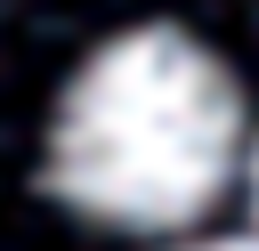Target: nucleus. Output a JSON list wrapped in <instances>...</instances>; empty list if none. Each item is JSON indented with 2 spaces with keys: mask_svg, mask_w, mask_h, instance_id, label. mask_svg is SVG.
Segmentation results:
<instances>
[{
  "mask_svg": "<svg viewBox=\"0 0 259 251\" xmlns=\"http://www.w3.org/2000/svg\"><path fill=\"white\" fill-rule=\"evenodd\" d=\"M235 81L227 65L170 32H121L97 49L49 130V186L105 227H186L235 170Z\"/></svg>",
  "mask_w": 259,
  "mask_h": 251,
  "instance_id": "1",
  "label": "nucleus"
},
{
  "mask_svg": "<svg viewBox=\"0 0 259 251\" xmlns=\"http://www.w3.org/2000/svg\"><path fill=\"white\" fill-rule=\"evenodd\" d=\"M186 251H259V243H186Z\"/></svg>",
  "mask_w": 259,
  "mask_h": 251,
  "instance_id": "2",
  "label": "nucleus"
}]
</instances>
